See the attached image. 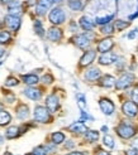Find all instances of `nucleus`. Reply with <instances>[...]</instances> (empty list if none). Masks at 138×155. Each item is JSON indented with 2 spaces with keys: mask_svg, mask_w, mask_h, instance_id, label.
Returning a JSON list of instances; mask_svg holds the SVG:
<instances>
[{
  "mask_svg": "<svg viewBox=\"0 0 138 155\" xmlns=\"http://www.w3.org/2000/svg\"><path fill=\"white\" fill-rule=\"evenodd\" d=\"M117 133H118V135H119L122 139H131L132 136L136 135L137 129L132 125V124L124 121V122H122L120 125L117 127Z\"/></svg>",
  "mask_w": 138,
  "mask_h": 155,
  "instance_id": "nucleus-1",
  "label": "nucleus"
},
{
  "mask_svg": "<svg viewBox=\"0 0 138 155\" xmlns=\"http://www.w3.org/2000/svg\"><path fill=\"white\" fill-rule=\"evenodd\" d=\"M48 19H50V21L52 23V24H55V25L62 24V23L65 21V19H66L65 12L61 9V8H53V9L51 10V13H50V15H48Z\"/></svg>",
  "mask_w": 138,
  "mask_h": 155,
  "instance_id": "nucleus-2",
  "label": "nucleus"
},
{
  "mask_svg": "<svg viewBox=\"0 0 138 155\" xmlns=\"http://www.w3.org/2000/svg\"><path fill=\"white\" fill-rule=\"evenodd\" d=\"M34 120L37 122H50L51 121V116H50V111L47 110V107L43 106H37L34 108Z\"/></svg>",
  "mask_w": 138,
  "mask_h": 155,
  "instance_id": "nucleus-3",
  "label": "nucleus"
},
{
  "mask_svg": "<svg viewBox=\"0 0 138 155\" xmlns=\"http://www.w3.org/2000/svg\"><path fill=\"white\" fill-rule=\"evenodd\" d=\"M133 82H134V76L132 73H123L116 82V87L118 90H124L131 86V84H133Z\"/></svg>",
  "mask_w": 138,
  "mask_h": 155,
  "instance_id": "nucleus-4",
  "label": "nucleus"
},
{
  "mask_svg": "<svg viewBox=\"0 0 138 155\" xmlns=\"http://www.w3.org/2000/svg\"><path fill=\"white\" fill-rule=\"evenodd\" d=\"M20 23H22V20H20V18L18 17V15L9 14V15H6V17H5V24H6V27L9 29H12V30H14V32L19 30Z\"/></svg>",
  "mask_w": 138,
  "mask_h": 155,
  "instance_id": "nucleus-5",
  "label": "nucleus"
},
{
  "mask_svg": "<svg viewBox=\"0 0 138 155\" xmlns=\"http://www.w3.org/2000/svg\"><path fill=\"white\" fill-rule=\"evenodd\" d=\"M122 111H123V114L127 115L128 117H134L138 112V105H136L132 101H127L122 106Z\"/></svg>",
  "mask_w": 138,
  "mask_h": 155,
  "instance_id": "nucleus-6",
  "label": "nucleus"
},
{
  "mask_svg": "<svg viewBox=\"0 0 138 155\" xmlns=\"http://www.w3.org/2000/svg\"><path fill=\"white\" fill-rule=\"evenodd\" d=\"M46 106L50 112H56L60 107V100L56 95H50L46 98Z\"/></svg>",
  "mask_w": 138,
  "mask_h": 155,
  "instance_id": "nucleus-7",
  "label": "nucleus"
},
{
  "mask_svg": "<svg viewBox=\"0 0 138 155\" xmlns=\"http://www.w3.org/2000/svg\"><path fill=\"white\" fill-rule=\"evenodd\" d=\"M99 106H100L102 111L105 114V115H112L116 110V106L114 104L110 101L109 98H100V101H99Z\"/></svg>",
  "mask_w": 138,
  "mask_h": 155,
  "instance_id": "nucleus-8",
  "label": "nucleus"
},
{
  "mask_svg": "<svg viewBox=\"0 0 138 155\" xmlns=\"http://www.w3.org/2000/svg\"><path fill=\"white\" fill-rule=\"evenodd\" d=\"M95 57H96V51H93V49L86 51L85 53H84V56L81 57V59H80V66L81 67L90 66L94 62Z\"/></svg>",
  "mask_w": 138,
  "mask_h": 155,
  "instance_id": "nucleus-9",
  "label": "nucleus"
},
{
  "mask_svg": "<svg viewBox=\"0 0 138 155\" xmlns=\"http://www.w3.org/2000/svg\"><path fill=\"white\" fill-rule=\"evenodd\" d=\"M72 41L81 49H85V48H88L89 45H90V38L86 34H79V35H76V37H74Z\"/></svg>",
  "mask_w": 138,
  "mask_h": 155,
  "instance_id": "nucleus-10",
  "label": "nucleus"
},
{
  "mask_svg": "<svg viewBox=\"0 0 138 155\" xmlns=\"http://www.w3.org/2000/svg\"><path fill=\"white\" fill-rule=\"evenodd\" d=\"M52 5V0H38L36 6V13L38 15H44Z\"/></svg>",
  "mask_w": 138,
  "mask_h": 155,
  "instance_id": "nucleus-11",
  "label": "nucleus"
},
{
  "mask_svg": "<svg viewBox=\"0 0 138 155\" xmlns=\"http://www.w3.org/2000/svg\"><path fill=\"white\" fill-rule=\"evenodd\" d=\"M116 61H117L116 54L112 53V52H105L100 56V58H99V63L103 64V66H109V64L114 63Z\"/></svg>",
  "mask_w": 138,
  "mask_h": 155,
  "instance_id": "nucleus-12",
  "label": "nucleus"
},
{
  "mask_svg": "<svg viewBox=\"0 0 138 155\" xmlns=\"http://www.w3.org/2000/svg\"><path fill=\"white\" fill-rule=\"evenodd\" d=\"M114 45V41L112 38H105V39L100 41L98 44V52L100 53H105V52H109Z\"/></svg>",
  "mask_w": 138,
  "mask_h": 155,
  "instance_id": "nucleus-13",
  "label": "nucleus"
},
{
  "mask_svg": "<svg viewBox=\"0 0 138 155\" xmlns=\"http://www.w3.org/2000/svg\"><path fill=\"white\" fill-rule=\"evenodd\" d=\"M102 76V72L99 68H90L88 69V71L85 72V80L89 81V82H94V81H98L99 78H100Z\"/></svg>",
  "mask_w": 138,
  "mask_h": 155,
  "instance_id": "nucleus-14",
  "label": "nucleus"
},
{
  "mask_svg": "<svg viewBox=\"0 0 138 155\" xmlns=\"http://www.w3.org/2000/svg\"><path fill=\"white\" fill-rule=\"evenodd\" d=\"M47 38L52 42H58L61 38H62V30L60 28H56V27H52L48 29L47 32Z\"/></svg>",
  "mask_w": 138,
  "mask_h": 155,
  "instance_id": "nucleus-15",
  "label": "nucleus"
},
{
  "mask_svg": "<svg viewBox=\"0 0 138 155\" xmlns=\"http://www.w3.org/2000/svg\"><path fill=\"white\" fill-rule=\"evenodd\" d=\"M23 94H24L28 98L34 100V101H37V100H40V98H41V96H42L41 90H38V88H33V87H28V88H26Z\"/></svg>",
  "mask_w": 138,
  "mask_h": 155,
  "instance_id": "nucleus-16",
  "label": "nucleus"
},
{
  "mask_svg": "<svg viewBox=\"0 0 138 155\" xmlns=\"http://www.w3.org/2000/svg\"><path fill=\"white\" fill-rule=\"evenodd\" d=\"M68 130L72 131V133H76V134H82V133H86L88 129L81 121H78V122H74L72 125H70Z\"/></svg>",
  "mask_w": 138,
  "mask_h": 155,
  "instance_id": "nucleus-17",
  "label": "nucleus"
},
{
  "mask_svg": "<svg viewBox=\"0 0 138 155\" xmlns=\"http://www.w3.org/2000/svg\"><path fill=\"white\" fill-rule=\"evenodd\" d=\"M80 25H81V28L84 29V30H91L94 28V25H95V23L91 20L89 17H82L81 19H80Z\"/></svg>",
  "mask_w": 138,
  "mask_h": 155,
  "instance_id": "nucleus-18",
  "label": "nucleus"
},
{
  "mask_svg": "<svg viewBox=\"0 0 138 155\" xmlns=\"http://www.w3.org/2000/svg\"><path fill=\"white\" fill-rule=\"evenodd\" d=\"M100 86L108 87V88L116 86V78H114L113 76H110V74H106V76H104L103 78L100 80Z\"/></svg>",
  "mask_w": 138,
  "mask_h": 155,
  "instance_id": "nucleus-19",
  "label": "nucleus"
},
{
  "mask_svg": "<svg viewBox=\"0 0 138 155\" xmlns=\"http://www.w3.org/2000/svg\"><path fill=\"white\" fill-rule=\"evenodd\" d=\"M22 80L23 82H24L26 84H28V86H33V84L38 83V81H40V78L36 76V74H24V76H22Z\"/></svg>",
  "mask_w": 138,
  "mask_h": 155,
  "instance_id": "nucleus-20",
  "label": "nucleus"
},
{
  "mask_svg": "<svg viewBox=\"0 0 138 155\" xmlns=\"http://www.w3.org/2000/svg\"><path fill=\"white\" fill-rule=\"evenodd\" d=\"M28 115H29V108L27 105H20L18 107V110H17V116L20 119V120H24L28 117Z\"/></svg>",
  "mask_w": 138,
  "mask_h": 155,
  "instance_id": "nucleus-21",
  "label": "nucleus"
},
{
  "mask_svg": "<svg viewBox=\"0 0 138 155\" xmlns=\"http://www.w3.org/2000/svg\"><path fill=\"white\" fill-rule=\"evenodd\" d=\"M99 139V133L95 130H86L85 133V140L89 143H94Z\"/></svg>",
  "mask_w": 138,
  "mask_h": 155,
  "instance_id": "nucleus-22",
  "label": "nucleus"
},
{
  "mask_svg": "<svg viewBox=\"0 0 138 155\" xmlns=\"http://www.w3.org/2000/svg\"><path fill=\"white\" fill-rule=\"evenodd\" d=\"M10 120H12V116H10L9 112L4 111V110H0V125L5 126L10 122Z\"/></svg>",
  "mask_w": 138,
  "mask_h": 155,
  "instance_id": "nucleus-23",
  "label": "nucleus"
},
{
  "mask_svg": "<svg viewBox=\"0 0 138 155\" xmlns=\"http://www.w3.org/2000/svg\"><path fill=\"white\" fill-rule=\"evenodd\" d=\"M19 130H20V129H19L18 126H10L9 129L6 130L5 136H6L8 139H15L17 136H19V134H20Z\"/></svg>",
  "mask_w": 138,
  "mask_h": 155,
  "instance_id": "nucleus-24",
  "label": "nucleus"
},
{
  "mask_svg": "<svg viewBox=\"0 0 138 155\" xmlns=\"http://www.w3.org/2000/svg\"><path fill=\"white\" fill-rule=\"evenodd\" d=\"M51 140H52V143L55 144V145L61 144V143L65 141V135L62 133H58V131H57V133H53L51 135Z\"/></svg>",
  "mask_w": 138,
  "mask_h": 155,
  "instance_id": "nucleus-25",
  "label": "nucleus"
},
{
  "mask_svg": "<svg viewBox=\"0 0 138 155\" xmlns=\"http://www.w3.org/2000/svg\"><path fill=\"white\" fill-rule=\"evenodd\" d=\"M68 6H70L71 10L79 12L82 9V3H81V0H70L68 2Z\"/></svg>",
  "mask_w": 138,
  "mask_h": 155,
  "instance_id": "nucleus-26",
  "label": "nucleus"
},
{
  "mask_svg": "<svg viewBox=\"0 0 138 155\" xmlns=\"http://www.w3.org/2000/svg\"><path fill=\"white\" fill-rule=\"evenodd\" d=\"M103 143H104V145L106 146V148H109V149L114 148V139L110 135H105L104 139H103Z\"/></svg>",
  "mask_w": 138,
  "mask_h": 155,
  "instance_id": "nucleus-27",
  "label": "nucleus"
},
{
  "mask_svg": "<svg viewBox=\"0 0 138 155\" xmlns=\"http://www.w3.org/2000/svg\"><path fill=\"white\" fill-rule=\"evenodd\" d=\"M9 41H10V33L9 32H5V30L0 32V44H5Z\"/></svg>",
  "mask_w": 138,
  "mask_h": 155,
  "instance_id": "nucleus-28",
  "label": "nucleus"
},
{
  "mask_svg": "<svg viewBox=\"0 0 138 155\" xmlns=\"http://www.w3.org/2000/svg\"><path fill=\"white\" fill-rule=\"evenodd\" d=\"M114 18V15H108V17H103V18H100V17H99V18H96L95 19V23H96V24H108V23L112 20Z\"/></svg>",
  "mask_w": 138,
  "mask_h": 155,
  "instance_id": "nucleus-29",
  "label": "nucleus"
},
{
  "mask_svg": "<svg viewBox=\"0 0 138 155\" xmlns=\"http://www.w3.org/2000/svg\"><path fill=\"white\" fill-rule=\"evenodd\" d=\"M34 30H36V33H37L38 35L43 37L44 32H43V25H42L41 20H36V21H34Z\"/></svg>",
  "mask_w": 138,
  "mask_h": 155,
  "instance_id": "nucleus-30",
  "label": "nucleus"
},
{
  "mask_svg": "<svg viewBox=\"0 0 138 155\" xmlns=\"http://www.w3.org/2000/svg\"><path fill=\"white\" fill-rule=\"evenodd\" d=\"M78 98H79V101H78V104H79V106H80V108H81V111H86L85 96H84V95H81V94H79V95H78Z\"/></svg>",
  "mask_w": 138,
  "mask_h": 155,
  "instance_id": "nucleus-31",
  "label": "nucleus"
},
{
  "mask_svg": "<svg viewBox=\"0 0 138 155\" xmlns=\"http://www.w3.org/2000/svg\"><path fill=\"white\" fill-rule=\"evenodd\" d=\"M18 83H19V81L15 78V77H8L6 81H5V86H8V87H13V86H17Z\"/></svg>",
  "mask_w": 138,
  "mask_h": 155,
  "instance_id": "nucleus-32",
  "label": "nucleus"
},
{
  "mask_svg": "<svg viewBox=\"0 0 138 155\" xmlns=\"http://www.w3.org/2000/svg\"><path fill=\"white\" fill-rule=\"evenodd\" d=\"M129 25L128 21H124V20H116V28L117 30H123L124 28H127Z\"/></svg>",
  "mask_w": 138,
  "mask_h": 155,
  "instance_id": "nucleus-33",
  "label": "nucleus"
},
{
  "mask_svg": "<svg viewBox=\"0 0 138 155\" xmlns=\"http://www.w3.org/2000/svg\"><path fill=\"white\" fill-rule=\"evenodd\" d=\"M33 155H47V148L44 146H38L33 150Z\"/></svg>",
  "mask_w": 138,
  "mask_h": 155,
  "instance_id": "nucleus-34",
  "label": "nucleus"
},
{
  "mask_svg": "<svg viewBox=\"0 0 138 155\" xmlns=\"http://www.w3.org/2000/svg\"><path fill=\"white\" fill-rule=\"evenodd\" d=\"M100 32L103 34H112L113 33V27L110 24H104L102 28H100Z\"/></svg>",
  "mask_w": 138,
  "mask_h": 155,
  "instance_id": "nucleus-35",
  "label": "nucleus"
},
{
  "mask_svg": "<svg viewBox=\"0 0 138 155\" xmlns=\"http://www.w3.org/2000/svg\"><path fill=\"white\" fill-rule=\"evenodd\" d=\"M132 100L136 105H138V87L132 91Z\"/></svg>",
  "mask_w": 138,
  "mask_h": 155,
  "instance_id": "nucleus-36",
  "label": "nucleus"
},
{
  "mask_svg": "<svg viewBox=\"0 0 138 155\" xmlns=\"http://www.w3.org/2000/svg\"><path fill=\"white\" fill-rule=\"evenodd\" d=\"M53 81V77L51 76V74H44L43 77H42V82L43 83H51Z\"/></svg>",
  "mask_w": 138,
  "mask_h": 155,
  "instance_id": "nucleus-37",
  "label": "nucleus"
},
{
  "mask_svg": "<svg viewBox=\"0 0 138 155\" xmlns=\"http://www.w3.org/2000/svg\"><path fill=\"white\" fill-rule=\"evenodd\" d=\"M85 120H93V117L89 116L86 111H81V119H80V121H85Z\"/></svg>",
  "mask_w": 138,
  "mask_h": 155,
  "instance_id": "nucleus-38",
  "label": "nucleus"
},
{
  "mask_svg": "<svg viewBox=\"0 0 138 155\" xmlns=\"http://www.w3.org/2000/svg\"><path fill=\"white\" fill-rule=\"evenodd\" d=\"M14 100H15L14 95H8V96H5V101H8V102H14Z\"/></svg>",
  "mask_w": 138,
  "mask_h": 155,
  "instance_id": "nucleus-39",
  "label": "nucleus"
},
{
  "mask_svg": "<svg viewBox=\"0 0 138 155\" xmlns=\"http://www.w3.org/2000/svg\"><path fill=\"white\" fill-rule=\"evenodd\" d=\"M126 155H138V151L134 150V149H131V150H127L126 151Z\"/></svg>",
  "mask_w": 138,
  "mask_h": 155,
  "instance_id": "nucleus-40",
  "label": "nucleus"
},
{
  "mask_svg": "<svg viewBox=\"0 0 138 155\" xmlns=\"http://www.w3.org/2000/svg\"><path fill=\"white\" fill-rule=\"evenodd\" d=\"M132 146L134 148V150H137V151H138V137H136L134 140L132 141Z\"/></svg>",
  "mask_w": 138,
  "mask_h": 155,
  "instance_id": "nucleus-41",
  "label": "nucleus"
},
{
  "mask_svg": "<svg viewBox=\"0 0 138 155\" xmlns=\"http://www.w3.org/2000/svg\"><path fill=\"white\" fill-rule=\"evenodd\" d=\"M67 155H84V154H82V153H80V151H72V153L67 154Z\"/></svg>",
  "mask_w": 138,
  "mask_h": 155,
  "instance_id": "nucleus-42",
  "label": "nucleus"
},
{
  "mask_svg": "<svg viewBox=\"0 0 138 155\" xmlns=\"http://www.w3.org/2000/svg\"><path fill=\"white\" fill-rule=\"evenodd\" d=\"M134 34H136V30H134V32H132L131 34H129L128 38H129V39H133V38H134Z\"/></svg>",
  "mask_w": 138,
  "mask_h": 155,
  "instance_id": "nucleus-43",
  "label": "nucleus"
},
{
  "mask_svg": "<svg viewBox=\"0 0 138 155\" xmlns=\"http://www.w3.org/2000/svg\"><path fill=\"white\" fill-rule=\"evenodd\" d=\"M4 53H5L4 48H2V47H0V57H3V56H4Z\"/></svg>",
  "mask_w": 138,
  "mask_h": 155,
  "instance_id": "nucleus-44",
  "label": "nucleus"
},
{
  "mask_svg": "<svg viewBox=\"0 0 138 155\" xmlns=\"http://www.w3.org/2000/svg\"><path fill=\"white\" fill-rule=\"evenodd\" d=\"M71 146H74V143H72V141H70L68 144H66V148H71Z\"/></svg>",
  "mask_w": 138,
  "mask_h": 155,
  "instance_id": "nucleus-45",
  "label": "nucleus"
},
{
  "mask_svg": "<svg viewBox=\"0 0 138 155\" xmlns=\"http://www.w3.org/2000/svg\"><path fill=\"white\" fill-rule=\"evenodd\" d=\"M98 155H110V154H109V153H106V151H100Z\"/></svg>",
  "mask_w": 138,
  "mask_h": 155,
  "instance_id": "nucleus-46",
  "label": "nucleus"
},
{
  "mask_svg": "<svg viewBox=\"0 0 138 155\" xmlns=\"http://www.w3.org/2000/svg\"><path fill=\"white\" fill-rule=\"evenodd\" d=\"M102 131H103V133H106V131H108V127H106V126H103V127H102Z\"/></svg>",
  "mask_w": 138,
  "mask_h": 155,
  "instance_id": "nucleus-47",
  "label": "nucleus"
},
{
  "mask_svg": "<svg viewBox=\"0 0 138 155\" xmlns=\"http://www.w3.org/2000/svg\"><path fill=\"white\" fill-rule=\"evenodd\" d=\"M60 2H62V0H52V3H60Z\"/></svg>",
  "mask_w": 138,
  "mask_h": 155,
  "instance_id": "nucleus-48",
  "label": "nucleus"
},
{
  "mask_svg": "<svg viewBox=\"0 0 138 155\" xmlns=\"http://www.w3.org/2000/svg\"><path fill=\"white\" fill-rule=\"evenodd\" d=\"M0 110H3V105L2 104H0Z\"/></svg>",
  "mask_w": 138,
  "mask_h": 155,
  "instance_id": "nucleus-49",
  "label": "nucleus"
},
{
  "mask_svg": "<svg viewBox=\"0 0 138 155\" xmlns=\"http://www.w3.org/2000/svg\"><path fill=\"white\" fill-rule=\"evenodd\" d=\"M28 155H29V154H28Z\"/></svg>",
  "mask_w": 138,
  "mask_h": 155,
  "instance_id": "nucleus-50",
  "label": "nucleus"
}]
</instances>
